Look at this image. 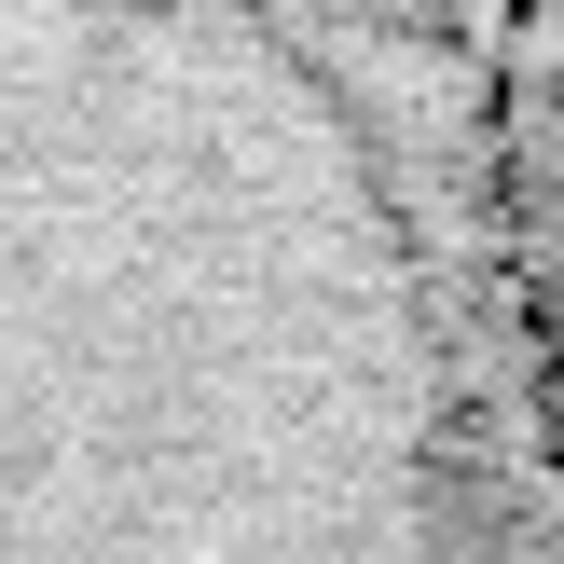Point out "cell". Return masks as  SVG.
<instances>
[{"label":"cell","mask_w":564,"mask_h":564,"mask_svg":"<svg viewBox=\"0 0 564 564\" xmlns=\"http://www.w3.org/2000/svg\"><path fill=\"white\" fill-rule=\"evenodd\" d=\"M427 14L455 28V42L482 55L523 110H551V0H427Z\"/></svg>","instance_id":"2"},{"label":"cell","mask_w":564,"mask_h":564,"mask_svg":"<svg viewBox=\"0 0 564 564\" xmlns=\"http://www.w3.org/2000/svg\"><path fill=\"white\" fill-rule=\"evenodd\" d=\"M538 193L427 0H0V564H551Z\"/></svg>","instance_id":"1"}]
</instances>
